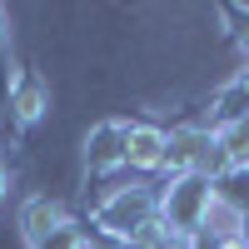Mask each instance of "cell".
Here are the masks:
<instances>
[{
    "mask_svg": "<svg viewBox=\"0 0 249 249\" xmlns=\"http://www.w3.org/2000/svg\"><path fill=\"white\" fill-rule=\"evenodd\" d=\"M214 204H219V190H214L210 175H170V184L160 190V224L170 234L195 239L210 224Z\"/></svg>",
    "mask_w": 249,
    "mask_h": 249,
    "instance_id": "obj_1",
    "label": "cell"
},
{
    "mask_svg": "<svg viewBox=\"0 0 249 249\" xmlns=\"http://www.w3.org/2000/svg\"><path fill=\"white\" fill-rule=\"evenodd\" d=\"M160 224V195L150 184H130V190H110L95 210V230H105L120 244H140Z\"/></svg>",
    "mask_w": 249,
    "mask_h": 249,
    "instance_id": "obj_2",
    "label": "cell"
},
{
    "mask_svg": "<svg viewBox=\"0 0 249 249\" xmlns=\"http://www.w3.org/2000/svg\"><path fill=\"white\" fill-rule=\"evenodd\" d=\"M124 135H130L124 120H105V124H95L85 135V170L90 175H105V170H120L124 164Z\"/></svg>",
    "mask_w": 249,
    "mask_h": 249,
    "instance_id": "obj_3",
    "label": "cell"
},
{
    "mask_svg": "<svg viewBox=\"0 0 249 249\" xmlns=\"http://www.w3.org/2000/svg\"><path fill=\"white\" fill-rule=\"evenodd\" d=\"M45 110H50V85H45V80H40L35 70L10 75V115L20 124H35Z\"/></svg>",
    "mask_w": 249,
    "mask_h": 249,
    "instance_id": "obj_4",
    "label": "cell"
},
{
    "mask_svg": "<svg viewBox=\"0 0 249 249\" xmlns=\"http://www.w3.org/2000/svg\"><path fill=\"white\" fill-rule=\"evenodd\" d=\"M164 144H170V135L160 124H130V135H124V164L130 170H164Z\"/></svg>",
    "mask_w": 249,
    "mask_h": 249,
    "instance_id": "obj_5",
    "label": "cell"
},
{
    "mask_svg": "<svg viewBox=\"0 0 249 249\" xmlns=\"http://www.w3.org/2000/svg\"><path fill=\"white\" fill-rule=\"evenodd\" d=\"M65 210H60L55 199H30L25 210H20V239H25V249H40L55 230H65Z\"/></svg>",
    "mask_w": 249,
    "mask_h": 249,
    "instance_id": "obj_6",
    "label": "cell"
},
{
    "mask_svg": "<svg viewBox=\"0 0 249 249\" xmlns=\"http://www.w3.org/2000/svg\"><path fill=\"white\" fill-rule=\"evenodd\" d=\"M214 140H219V150H224V160H230V164H244V155H249V115L219 124Z\"/></svg>",
    "mask_w": 249,
    "mask_h": 249,
    "instance_id": "obj_7",
    "label": "cell"
},
{
    "mask_svg": "<svg viewBox=\"0 0 249 249\" xmlns=\"http://www.w3.org/2000/svg\"><path fill=\"white\" fill-rule=\"evenodd\" d=\"M214 115H219V124H230V120L249 115V70L234 80V85H224V90H219V100H214Z\"/></svg>",
    "mask_w": 249,
    "mask_h": 249,
    "instance_id": "obj_8",
    "label": "cell"
},
{
    "mask_svg": "<svg viewBox=\"0 0 249 249\" xmlns=\"http://www.w3.org/2000/svg\"><path fill=\"white\" fill-rule=\"evenodd\" d=\"M140 244H144V249H195V239H184V234H170L164 224H155V230L144 234Z\"/></svg>",
    "mask_w": 249,
    "mask_h": 249,
    "instance_id": "obj_9",
    "label": "cell"
},
{
    "mask_svg": "<svg viewBox=\"0 0 249 249\" xmlns=\"http://www.w3.org/2000/svg\"><path fill=\"white\" fill-rule=\"evenodd\" d=\"M80 244H85V239H80V230H75V224H65V230H55L40 249H80Z\"/></svg>",
    "mask_w": 249,
    "mask_h": 249,
    "instance_id": "obj_10",
    "label": "cell"
},
{
    "mask_svg": "<svg viewBox=\"0 0 249 249\" xmlns=\"http://www.w3.org/2000/svg\"><path fill=\"white\" fill-rule=\"evenodd\" d=\"M230 15H234V25H239V30H234V35H239V45L249 50V5H234Z\"/></svg>",
    "mask_w": 249,
    "mask_h": 249,
    "instance_id": "obj_11",
    "label": "cell"
},
{
    "mask_svg": "<svg viewBox=\"0 0 249 249\" xmlns=\"http://www.w3.org/2000/svg\"><path fill=\"white\" fill-rule=\"evenodd\" d=\"M219 249H249V234H239V239H219Z\"/></svg>",
    "mask_w": 249,
    "mask_h": 249,
    "instance_id": "obj_12",
    "label": "cell"
},
{
    "mask_svg": "<svg viewBox=\"0 0 249 249\" xmlns=\"http://www.w3.org/2000/svg\"><path fill=\"white\" fill-rule=\"evenodd\" d=\"M5 190H10V179H5V170H0V204H5Z\"/></svg>",
    "mask_w": 249,
    "mask_h": 249,
    "instance_id": "obj_13",
    "label": "cell"
},
{
    "mask_svg": "<svg viewBox=\"0 0 249 249\" xmlns=\"http://www.w3.org/2000/svg\"><path fill=\"white\" fill-rule=\"evenodd\" d=\"M120 249H144V244H120Z\"/></svg>",
    "mask_w": 249,
    "mask_h": 249,
    "instance_id": "obj_14",
    "label": "cell"
},
{
    "mask_svg": "<svg viewBox=\"0 0 249 249\" xmlns=\"http://www.w3.org/2000/svg\"><path fill=\"white\" fill-rule=\"evenodd\" d=\"M244 170H249V155H244Z\"/></svg>",
    "mask_w": 249,
    "mask_h": 249,
    "instance_id": "obj_15",
    "label": "cell"
},
{
    "mask_svg": "<svg viewBox=\"0 0 249 249\" xmlns=\"http://www.w3.org/2000/svg\"><path fill=\"white\" fill-rule=\"evenodd\" d=\"M80 249H90V244H80Z\"/></svg>",
    "mask_w": 249,
    "mask_h": 249,
    "instance_id": "obj_16",
    "label": "cell"
}]
</instances>
